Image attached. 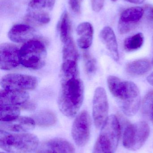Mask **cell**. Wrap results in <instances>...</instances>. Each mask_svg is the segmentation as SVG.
I'll return each mask as SVG.
<instances>
[{"label": "cell", "instance_id": "obj_26", "mask_svg": "<svg viewBox=\"0 0 153 153\" xmlns=\"http://www.w3.org/2000/svg\"><path fill=\"white\" fill-rule=\"evenodd\" d=\"M153 108V91H150L146 95L142 105V111L150 117Z\"/></svg>", "mask_w": 153, "mask_h": 153}, {"label": "cell", "instance_id": "obj_34", "mask_svg": "<svg viewBox=\"0 0 153 153\" xmlns=\"http://www.w3.org/2000/svg\"><path fill=\"white\" fill-rule=\"evenodd\" d=\"M150 118H151V120H152V122L153 124V108L152 110V112H151V115L150 116Z\"/></svg>", "mask_w": 153, "mask_h": 153}, {"label": "cell", "instance_id": "obj_18", "mask_svg": "<svg viewBox=\"0 0 153 153\" xmlns=\"http://www.w3.org/2000/svg\"><path fill=\"white\" fill-rule=\"evenodd\" d=\"M77 42L78 46L82 49H87L92 44L93 29L92 25L88 22L79 24L76 29Z\"/></svg>", "mask_w": 153, "mask_h": 153}, {"label": "cell", "instance_id": "obj_30", "mask_svg": "<svg viewBox=\"0 0 153 153\" xmlns=\"http://www.w3.org/2000/svg\"><path fill=\"white\" fill-rule=\"evenodd\" d=\"M35 104L31 102L27 101L23 103V104L20 105L19 107L21 109L27 110L28 111H33L36 108Z\"/></svg>", "mask_w": 153, "mask_h": 153}, {"label": "cell", "instance_id": "obj_12", "mask_svg": "<svg viewBox=\"0 0 153 153\" xmlns=\"http://www.w3.org/2000/svg\"><path fill=\"white\" fill-rule=\"evenodd\" d=\"M144 14V9L140 7L128 8L120 15L119 22V31L121 34H125L132 30Z\"/></svg>", "mask_w": 153, "mask_h": 153}, {"label": "cell", "instance_id": "obj_35", "mask_svg": "<svg viewBox=\"0 0 153 153\" xmlns=\"http://www.w3.org/2000/svg\"><path fill=\"white\" fill-rule=\"evenodd\" d=\"M152 65H153V59H152Z\"/></svg>", "mask_w": 153, "mask_h": 153}, {"label": "cell", "instance_id": "obj_36", "mask_svg": "<svg viewBox=\"0 0 153 153\" xmlns=\"http://www.w3.org/2000/svg\"><path fill=\"white\" fill-rule=\"evenodd\" d=\"M112 1H117V0H112Z\"/></svg>", "mask_w": 153, "mask_h": 153}, {"label": "cell", "instance_id": "obj_32", "mask_svg": "<svg viewBox=\"0 0 153 153\" xmlns=\"http://www.w3.org/2000/svg\"><path fill=\"white\" fill-rule=\"evenodd\" d=\"M148 82L153 86V72L148 76L147 78Z\"/></svg>", "mask_w": 153, "mask_h": 153}, {"label": "cell", "instance_id": "obj_9", "mask_svg": "<svg viewBox=\"0 0 153 153\" xmlns=\"http://www.w3.org/2000/svg\"><path fill=\"white\" fill-rule=\"evenodd\" d=\"M109 105L107 94L104 88L98 87L95 90L93 102V116L95 126L102 128L108 117Z\"/></svg>", "mask_w": 153, "mask_h": 153}, {"label": "cell", "instance_id": "obj_17", "mask_svg": "<svg viewBox=\"0 0 153 153\" xmlns=\"http://www.w3.org/2000/svg\"><path fill=\"white\" fill-rule=\"evenodd\" d=\"M100 37L116 62L119 60L118 48L116 35L113 30L109 27L103 28L100 33Z\"/></svg>", "mask_w": 153, "mask_h": 153}, {"label": "cell", "instance_id": "obj_2", "mask_svg": "<svg viewBox=\"0 0 153 153\" xmlns=\"http://www.w3.org/2000/svg\"><path fill=\"white\" fill-rule=\"evenodd\" d=\"M84 97V85L79 76L61 80L58 104L64 115L67 117H74L81 107Z\"/></svg>", "mask_w": 153, "mask_h": 153}, {"label": "cell", "instance_id": "obj_21", "mask_svg": "<svg viewBox=\"0 0 153 153\" xmlns=\"http://www.w3.org/2000/svg\"><path fill=\"white\" fill-rule=\"evenodd\" d=\"M59 30L60 39L63 44L73 39L72 36V24L66 11H65L61 17Z\"/></svg>", "mask_w": 153, "mask_h": 153}, {"label": "cell", "instance_id": "obj_28", "mask_svg": "<svg viewBox=\"0 0 153 153\" xmlns=\"http://www.w3.org/2000/svg\"><path fill=\"white\" fill-rule=\"evenodd\" d=\"M69 5L74 12L80 13L81 12V2L80 0H68Z\"/></svg>", "mask_w": 153, "mask_h": 153}, {"label": "cell", "instance_id": "obj_19", "mask_svg": "<svg viewBox=\"0 0 153 153\" xmlns=\"http://www.w3.org/2000/svg\"><path fill=\"white\" fill-rule=\"evenodd\" d=\"M151 65L146 59H140L129 63L126 66L128 74L133 76H140L145 74L150 71Z\"/></svg>", "mask_w": 153, "mask_h": 153}, {"label": "cell", "instance_id": "obj_23", "mask_svg": "<svg viewBox=\"0 0 153 153\" xmlns=\"http://www.w3.org/2000/svg\"><path fill=\"white\" fill-rule=\"evenodd\" d=\"M20 108L18 106H0L1 121H10L17 118L20 114Z\"/></svg>", "mask_w": 153, "mask_h": 153}, {"label": "cell", "instance_id": "obj_29", "mask_svg": "<svg viewBox=\"0 0 153 153\" xmlns=\"http://www.w3.org/2000/svg\"><path fill=\"white\" fill-rule=\"evenodd\" d=\"M104 0H92L93 10L96 12H99L103 7Z\"/></svg>", "mask_w": 153, "mask_h": 153}, {"label": "cell", "instance_id": "obj_3", "mask_svg": "<svg viewBox=\"0 0 153 153\" xmlns=\"http://www.w3.org/2000/svg\"><path fill=\"white\" fill-rule=\"evenodd\" d=\"M39 140L29 133L11 134L1 130L0 147L10 153H29L37 149Z\"/></svg>", "mask_w": 153, "mask_h": 153}, {"label": "cell", "instance_id": "obj_7", "mask_svg": "<svg viewBox=\"0 0 153 153\" xmlns=\"http://www.w3.org/2000/svg\"><path fill=\"white\" fill-rule=\"evenodd\" d=\"M28 5L26 19L33 24L43 25L50 21V12L56 0H24Z\"/></svg>", "mask_w": 153, "mask_h": 153}, {"label": "cell", "instance_id": "obj_25", "mask_svg": "<svg viewBox=\"0 0 153 153\" xmlns=\"http://www.w3.org/2000/svg\"><path fill=\"white\" fill-rule=\"evenodd\" d=\"M83 56L85 71L87 74L91 75L96 70V60L88 52H85Z\"/></svg>", "mask_w": 153, "mask_h": 153}, {"label": "cell", "instance_id": "obj_14", "mask_svg": "<svg viewBox=\"0 0 153 153\" xmlns=\"http://www.w3.org/2000/svg\"><path fill=\"white\" fill-rule=\"evenodd\" d=\"M36 123L33 118L26 117H19L10 121H1V130L13 133H23L32 130Z\"/></svg>", "mask_w": 153, "mask_h": 153}, {"label": "cell", "instance_id": "obj_8", "mask_svg": "<svg viewBox=\"0 0 153 153\" xmlns=\"http://www.w3.org/2000/svg\"><path fill=\"white\" fill-rule=\"evenodd\" d=\"M1 85L4 90L25 91L37 88L38 81L36 77L30 75L11 74L2 77Z\"/></svg>", "mask_w": 153, "mask_h": 153}, {"label": "cell", "instance_id": "obj_37", "mask_svg": "<svg viewBox=\"0 0 153 153\" xmlns=\"http://www.w3.org/2000/svg\"></svg>", "mask_w": 153, "mask_h": 153}, {"label": "cell", "instance_id": "obj_31", "mask_svg": "<svg viewBox=\"0 0 153 153\" xmlns=\"http://www.w3.org/2000/svg\"><path fill=\"white\" fill-rule=\"evenodd\" d=\"M93 153H106L102 147L98 139L96 143H95L94 149H93Z\"/></svg>", "mask_w": 153, "mask_h": 153}, {"label": "cell", "instance_id": "obj_11", "mask_svg": "<svg viewBox=\"0 0 153 153\" xmlns=\"http://www.w3.org/2000/svg\"><path fill=\"white\" fill-rule=\"evenodd\" d=\"M19 50L15 45L4 43L0 46V68L9 71L18 67L20 63Z\"/></svg>", "mask_w": 153, "mask_h": 153}, {"label": "cell", "instance_id": "obj_6", "mask_svg": "<svg viewBox=\"0 0 153 153\" xmlns=\"http://www.w3.org/2000/svg\"><path fill=\"white\" fill-rule=\"evenodd\" d=\"M98 140L106 153H115L120 139L121 128L117 117L111 115L102 128Z\"/></svg>", "mask_w": 153, "mask_h": 153}, {"label": "cell", "instance_id": "obj_1", "mask_svg": "<svg viewBox=\"0 0 153 153\" xmlns=\"http://www.w3.org/2000/svg\"><path fill=\"white\" fill-rule=\"evenodd\" d=\"M107 83L112 95L119 101L124 113L129 117L135 115L141 105L140 91L136 85L114 76L108 77Z\"/></svg>", "mask_w": 153, "mask_h": 153}, {"label": "cell", "instance_id": "obj_15", "mask_svg": "<svg viewBox=\"0 0 153 153\" xmlns=\"http://www.w3.org/2000/svg\"><path fill=\"white\" fill-rule=\"evenodd\" d=\"M29 99V95L25 91H10L3 89L0 93V106H19Z\"/></svg>", "mask_w": 153, "mask_h": 153}, {"label": "cell", "instance_id": "obj_16", "mask_svg": "<svg viewBox=\"0 0 153 153\" xmlns=\"http://www.w3.org/2000/svg\"><path fill=\"white\" fill-rule=\"evenodd\" d=\"M34 34V29L30 26L24 24H17L13 25L10 29L8 37L15 43H26L31 40Z\"/></svg>", "mask_w": 153, "mask_h": 153}, {"label": "cell", "instance_id": "obj_13", "mask_svg": "<svg viewBox=\"0 0 153 153\" xmlns=\"http://www.w3.org/2000/svg\"><path fill=\"white\" fill-rule=\"evenodd\" d=\"M37 153H75V149L68 141L55 138L41 143L37 148Z\"/></svg>", "mask_w": 153, "mask_h": 153}, {"label": "cell", "instance_id": "obj_20", "mask_svg": "<svg viewBox=\"0 0 153 153\" xmlns=\"http://www.w3.org/2000/svg\"><path fill=\"white\" fill-rule=\"evenodd\" d=\"M79 53L73 39L64 44L63 50V63L78 64Z\"/></svg>", "mask_w": 153, "mask_h": 153}, {"label": "cell", "instance_id": "obj_33", "mask_svg": "<svg viewBox=\"0 0 153 153\" xmlns=\"http://www.w3.org/2000/svg\"><path fill=\"white\" fill-rule=\"evenodd\" d=\"M129 2L134 4H141L145 0H125Z\"/></svg>", "mask_w": 153, "mask_h": 153}, {"label": "cell", "instance_id": "obj_27", "mask_svg": "<svg viewBox=\"0 0 153 153\" xmlns=\"http://www.w3.org/2000/svg\"><path fill=\"white\" fill-rule=\"evenodd\" d=\"M146 18L148 21L153 24V6L151 4H146L144 8Z\"/></svg>", "mask_w": 153, "mask_h": 153}, {"label": "cell", "instance_id": "obj_22", "mask_svg": "<svg viewBox=\"0 0 153 153\" xmlns=\"http://www.w3.org/2000/svg\"><path fill=\"white\" fill-rule=\"evenodd\" d=\"M32 118L36 125L42 127L53 126L57 121V117L54 113L49 110L40 111L35 113Z\"/></svg>", "mask_w": 153, "mask_h": 153}, {"label": "cell", "instance_id": "obj_5", "mask_svg": "<svg viewBox=\"0 0 153 153\" xmlns=\"http://www.w3.org/2000/svg\"><path fill=\"white\" fill-rule=\"evenodd\" d=\"M46 55L45 45L38 40L31 39L26 42L19 50L21 64L33 70H39L45 65Z\"/></svg>", "mask_w": 153, "mask_h": 153}, {"label": "cell", "instance_id": "obj_24", "mask_svg": "<svg viewBox=\"0 0 153 153\" xmlns=\"http://www.w3.org/2000/svg\"><path fill=\"white\" fill-rule=\"evenodd\" d=\"M144 36L141 33H137L128 38L124 42V48L127 51L131 52L137 50L143 46Z\"/></svg>", "mask_w": 153, "mask_h": 153}, {"label": "cell", "instance_id": "obj_4", "mask_svg": "<svg viewBox=\"0 0 153 153\" xmlns=\"http://www.w3.org/2000/svg\"><path fill=\"white\" fill-rule=\"evenodd\" d=\"M120 126L124 128L123 144L130 151L139 150L145 143L149 137L150 128L146 122H139L132 124L123 117L118 118Z\"/></svg>", "mask_w": 153, "mask_h": 153}, {"label": "cell", "instance_id": "obj_10", "mask_svg": "<svg viewBox=\"0 0 153 153\" xmlns=\"http://www.w3.org/2000/svg\"><path fill=\"white\" fill-rule=\"evenodd\" d=\"M91 119L89 113L83 111L75 118L72 128V135L78 146H84L87 143L90 137Z\"/></svg>", "mask_w": 153, "mask_h": 153}]
</instances>
